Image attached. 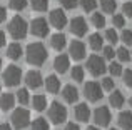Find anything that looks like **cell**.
<instances>
[{"instance_id":"6da1fadb","label":"cell","mask_w":132,"mask_h":130,"mask_svg":"<svg viewBox=\"0 0 132 130\" xmlns=\"http://www.w3.org/2000/svg\"><path fill=\"white\" fill-rule=\"evenodd\" d=\"M48 53H47V49L44 47V43L40 42H34V43H29L25 49V60L27 63L34 65V67H40V65L45 63Z\"/></svg>"},{"instance_id":"7a4b0ae2","label":"cell","mask_w":132,"mask_h":130,"mask_svg":"<svg viewBox=\"0 0 132 130\" xmlns=\"http://www.w3.org/2000/svg\"><path fill=\"white\" fill-rule=\"evenodd\" d=\"M27 32H29V25H27V22L20 15H15L12 20H10V23H9V33L15 40H23L27 37Z\"/></svg>"},{"instance_id":"3957f363","label":"cell","mask_w":132,"mask_h":130,"mask_svg":"<svg viewBox=\"0 0 132 130\" xmlns=\"http://www.w3.org/2000/svg\"><path fill=\"white\" fill-rule=\"evenodd\" d=\"M48 118L54 125H60L67 120V108L60 102H52L48 107Z\"/></svg>"},{"instance_id":"277c9868","label":"cell","mask_w":132,"mask_h":130,"mask_svg":"<svg viewBox=\"0 0 132 130\" xmlns=\"http://www.w3.org/2000/svg\"><path fill=\"white\" fill-rule=\"evenodd\" d=\"M2 78H3V83L7 87H17L20 83V80H22V70L17 65H9L3 70Z\"/></svg>"},{"instance_id":"5b68a950","label":"cell","mask_w":132,"mask_h":130,"mask_svg":"<svg viewBox=\"0 0 132 130\" xmlns=\"http://www.w3.org/2000/svg\"><path fill=\"white\" fill-rule=\"evenodd\" d=\"M30 124V112L27 108H17L12 114V125L17 130H23Z\"/></svg>"},{"instance_id":"8992f818","label":"cell","mask_w":132,"mask_h":130,"mask_svg":"<svg viewBox=\"0 0 132 130\" xmlns=\"http://www.w3.org/2000/svg\"><path fill=\"white\" fill-rule=\"evenodd\" d=\"M87 70L90 72V75H94V77H100V75H104L105 70H107L104 59L99 57V55H90L89 60H87Z\"/></svg>"},{"instance_id":"52a82bcc","label":"cell","mask_w":132,"mask_h":130,"mask_svg":"<svg viewBox=\"0 0 132 130\" xmlns=\"http://www.w3.org/2000/svg\"><path fill=\"white\" fill-rule=\"evenodd\" d=\"M48 23L47 20L42 18V17H39V18H34L32 23H30V32H32V35L35 37H40V39H44V37L48 35Z\"/></svg>"},{"instance_id":"ba28073f","label":"cell","mask_w":132,"mask_h":130,"mask_svg":"<svg viewBox=\"0 0 132 130\" xmlns=\"http://www.w3.org/2000/svg\"><path fill=\"white\" fill-rule=\"evenodd\" d=\"M84 95L89 102H99L102 98V88L97 82H87L84 85Z\"/></svg>"},{"instance_id":"9c48e42d","label":"cell","mask_w":132,"mask_h":130,"mask_svg":"<svg viewBox=\"0 0 132 130\" xmlns=\"http://www.w3.org/2000/svg\"><path fill=\"white\" fill-rule=\"evenodd\" d=\"M110 120H112V115H110L109 107H99L94 112V122L97 127H107Z\"/></svg>"},{"instance_id":"30bf717a","label":"cell","mask_w":132,"mask_h":130,"mask_svg":"<svg viewBox=\"0 0 132 130\" xmlns=\"http://www.w3.org/2000/svg\"><path fill=\"white\" fill-rule=\"evenodd\" d=\"M48 20H50V25L55 27V29L62 30L65 25H67V15L62 8H54L48 15Z\"/></svg>"},{"instance_id":"8fae6325","label":"cell","mask_w":132,"mask_h":130,"mask_svg":"<svg viewBox=\"0 0 132 130\" xmlns=\"http://www.w3.org/2000/svg\"><path fill=\"white\" fill-rule=\"evenodd\" d=\"M70 32L75 37H84L87 33V22L84 17H74L70 20Z\"/></svg>"},{"instance_id":"7c38bea8","label":"cell","mask_w":132,"mask_h":130,"mask_svg":"<svg viewBox=\"0 0 132 130\" xmlns=\"http://www.w3.org/2000/svg\"><path fill=\"white\" fill-rule=\"evenodd\" d=\"M25 83L29 88H40L44 83V77L39 70H30L25 75Z\"/></svg>"},{"instance_id":"4fadbf2b","label":"cell","mask_w":132,"mask_h":130,"mask_svg":"<svg viewBox=\"0 0 132 130\" xmlns=\"http://www.w3.org/2000/svg\"><path fill=\"white\" fill-rule=\"evenodd\" d=\"M69 53L74 60H82L85 57V45L80 42V40H74L69 47Z\"/></svg>"},{"instance_id":"5bb4252c","label":"cell","mask_w":132,"mask_h":130,"mask_svg":"<svg viewBox=\"0 0 132 130\" xmlns=\"http://www.w3.org/2000/svg\"><path fill=\"white\" fill-rule=\"evenodd\" d=\"M69 67H70V59H69L67 55H64V53H60V55L55 57L54 60V68L57 73H65V72L69 70Z\"/></svg>"},{"instance_id":"9a60e30c","label":"cell","mask_w":132,"mask_h":130,"mask_svg":"<svg viewBox=\"0 0 132 130\" xmlns=\"http://www.w3.org/2000/svg\"><path fill=\"white\" fill-rule=\"evenodd\" d=\"M62 98H64L67 104H75L79 100V90L74 85H65L62 88Z\"/></svg>"},{"instance_id":"2e32d148","label":"cell","mask_w":132,"mask_h":130,"mask_svg":"<svg viewBox=\"0 0 132 130\" xmlns=\"http://www.w3.org/2000/svg\"><path fill=\"white\" fill-rule=\"evenodd\" d=\"M65 45H67V37H65L64 33H54V35L50 37V47L54 50L62 52V50L65 49Z\"/></svg>"},{"instance_id":"e0dca14e","label":"cell","mask_w":132,"mask_h":130,"mask_svg":"<svg viewBox=\"0 0 132 130\" xmlns=\"http://www.w3.org/2000/svg\"><path fill=\"white\" fill-rule=\"evenodd\" d=\"M74 117L79 122H87L90 118V110H89L87 104H77V107L74 108Z\"/></svg>"},{"instance_id":"ac0fdd59","label":"cell","mask_w":132,"mask_h":130,"mask_svg":"<svg viewBox=\"0 0 132 130\" xmlns=\"http://www.w3.org/2000/svg\"><path fill=\"white\" fill-rule=\"evenodd\" d=\"M109 104H110V107H114V108H120L126 104V97H124V94L120 90H112V94H110V97H109Z\"/></svg>"},{"instance_id":"d6986e66","label":"cell","mask_w":132,"mask_h":130,"mask_svg":"<svg viewBox=\"0 0 132 130\" xmlns=\"http://www.w3.org/2000/svg\"><path fill=\"white\" fill-rule=\"evenodd\" d=\"M117 122L122 130H132V112H120Z\"/></svg>"},{"instance_id":"ffe728a7","label":"cell","mask_w":132,"mask_h":130,"mask_svg":"<svg viewBox=\"0 0 132 130\" xmlns=\"http://www.w3.org/2000/svg\"><path fill=\"white\" fill-rule=\"evenodd\" d=\"M45 88H47L48 94H57L60 90V80H59L55 75H48L45 78Z\"/></svg>"},{"instance_id":"44dd1931","label":"cell","mask_w":132,"mask_h":130,"mask_svg":"<svg viewBox=\"0 0 132 130\" xmlns=\"http://www.w3.org/2000/svg\"><path fill=\"white\" fill-rule=\"evenodd\" d=\"M23 50L22 47H20V43H10L9 47H7V57H9L10 60H19L20 57H22Z\"/></svg>"},{"instance_id":"7402d4cb","label":"cell","mask_w":132,"mask_h":130,"mask_svg":"<svg viewBox=\"0 0 132 130\" xmlns=\"http://www.w3.org/2000/svg\"><path fill=\"white\" fill-rule=\"evenodd\" d=\"M30 104H32L34 110L35 112H42L47 108V98H45V95L39 94V95H34V98L30 100Z\"/></svg>"},{"instance_id":"603a6c76","label":"cell","mask_w":132,"mask_h":130,"mask_svg":"<svg viewBox=\"0 0 132 130\" xmlns=\"http://www.w3.org/2000/svg\"><path fill=\"white\" fill-rule=\"evenodd\" d=\"M13 105H15V97H13L12 94H3L2 97H0V108L2 110H12Z\"/></svg>"},{"instance_id":"cb8c5ba5","label":"cell","mask_w":132,"mask_h":130,"mask_svg":"<svg viewBox=\"0 0 132 130\" xmlns=\"http://www.w3.org/2000/svg\"><path fill=\"white\" fill-rule=\"evenodd\" d=\"M89 45L92 50H100L104 47V37L100 33H92L89 37Z\"/></svg>"},{"instance_id":"d4e9b609","label":"cell","mask_w":132,"mask_h":130,"mask_svg":"<svg viewBox=\"0 0 132 130\" xmlns=\"http://www.w3.org/2000/svg\"><path fill=\"white\" fill-rule=\"evenodd\" d=\"M100 8L104 13H114L117 8V2L116 0H100Z\"/></svg>"},{"instance_id":"484cf974","label":"cell","mask_w":132,"mask_h":130,"mask_svg":"<svg viewBox=\"0 0 132 130\" xmlns=\"http://www.w3.org/2000/svg\"><path fill=\"white\" fill-rule=\"evenodd\" d=\"M90 22H92V25L95 27V29H102V27H105V17H104V13L95 12V13H92Z\"/></svg>"},{"instance_id":"4316f807","label":"cell","mask_w":132,"mask_h":130,"mask_svg":"<svg viewBox=\"0 0 132 130\" xmlns=\"http://www.w3.org/2000/svg\"><path fill=\"white\" fill-rule=\"evenodd\" d=\"M84 75H85L84 67H80V65H75V67L72 68V72H70L72 80H75V82H82L84 80Z\"/></svg>"},{"instance_id":"83f0119b","label":"cell","mask_w":132,"mask_h":130,"mask_svg":"<svg viewBox=\"0 0 132 130\" xmlns=\"http://www.w3.org/2000/svg\"><path fill=\"white\" fill-rule=\"evenodd\" d=\"M32 130H50V125H48V122L45 120V118L39 117V118H35V120H34Z\"/></svg>"},{"instance_id":"f1b7e54d","label":"cell","mask_w":132,"mask_h":130,"mask_svg":"<svg viewBox=\"0 0 132 130\" xmlns=\"http://www.w3.org/2000/svg\"><path fill=\"white\" fill-rule=\"evenodd\" d=\"M30 5L37 12H45L48 8V0H30Z\"/></svg>"},{"instance_id":"f546056e","label":"cell","mask_w":132,"mask_h":130,"mask_svg":"<svg viewBox=\"0 0 132 130\" xmlns=\"http://www.w3.org/2000/svg\"><path fill=\"white\" fill-rule=\"evenodd\" d=\"M116 55H117V59H119L120 62H129L130 60V52L127 50V47H119L117 52H116Z\"/></svg>"},{"instance_id":"4dcf8cb0","label":"cell","mask_w":132,"mask_h":130,"mask_svg":"<svg viewBox=\"0 0 132 130\" xmlns=\"http://www.w3.org/2000/svg\"><path fill=\"white\" fill-rule=\"evenodd\" d=\"M9 7L15 12H22L27 7V0H9Z\"/></svg>"},{"instance_id":"1f68e13d","label":"cell","mask_w":132,"mask_h":130,"mask_svg":"<svg viewBox=\"0 0 132 130\" xmlns=\"http://www.w3.org/2000/svg\"><path fill=\"white\" fill-rule=\"evenodd\" d=\"M17 100L20 102L22 105H27L30 102V95H29V90L27 88H20L19 92H17Z\"/></svg>"},{"instance_id":"d6a6232c","label":"cell","mask_w":132,"mask_h":130,"mask_svg":"<svg viewBox=\"0 0 132 130\" xmlns=\"http://www.w3.org/2000/svg\"><path fill=\"white\" fill-rule=\"evenodd\" d=\"M79 3L82 5V8L85 10V12H92V10H95L97 7V0H79Z\"/></svg>"},{"instance_id":"836d02e7","label":"cell","mask_w":132,"mask_h":130,"mask_svg":"<svg viewBox=\"0 0 132 130\" xmlns=\"http://www.w3.org/2000/svg\"><path fill=\"white\" fill-rule=\"evenodd\" d=\"M104 37H105V40H107L109 43H112V45H114V43H117V42H119V35H117V32H116L114 29H109V30H105V35H104Z\"/></svg>"},{"instance_id":"e575fe53","label":"cell","mask_w":132,"mask_h":130,"mask_svg":"<svg viewBox=\"0 0 132 130\" xmlns=\"http://www.w3.org/2000/svg\"><path fill=\"white\" fill-rule=\"evenodd\" d=\"M112 25L117 27V29H122V27L126 25V18H124L122 13H116V15L112 17Z\"/></svg>"},{"instance_id":"d590c367","label":"cell","mask_w":132,"mask_h":130,"mask_svg":"<svg viewBox=\"0 0 132 130\" xmlns=\"http://www.w3.org/2000/svg\"><path fill=\"white\" fill-rule=\"evenodd\" d=\"M109 72L114 75V77H119V75H122V65L117 63V62H112L109 65Z\"/></svg>"},{"instance_id":"8d00e7d4","label":"cell","mask_w":132,"mask_h":130,"mask_svg":"<svg viewBox=\"0 0 132 130\" xmlns=\"http://www.w3.org/2000/svg\"><path fill=\"white\" fill-rule=\"evenodd\" d=\"M100 88H102V90H107V92H112V90H114V80H112L110 77H104Z\"/></svg>"},{"instance_id":"74e56055","label":"cell","mask_w":132,"mask_h":130,"mask_svg":"<svg viewBox=\"0 0 132 130\" xmlns=\"http://www.w3.org/2000/svg\"><path fill=\"white\" fill-rule=\"evenodd\" d=\"M122 78H124V85L129 87V88H132V70H130V68L122 70Z\"/></svg>"},{"instance_id":"f35d334b","label":"cell","mask_w":132,"mask_h":130,"mask_svg":"<svg viewBox=\"0 0 132 130\" xmlns=\"http://www.w3.org/2000/svg\"><path fill=\"white\" fill-rule=\"evenodd\" d=\"M120 40H122L126 45H132V30H122Z\"/></svg>"},{"instance_id":"ab89813d","label":"cell","mask_w":132,"mask_h":130,"mask_svg":"<svg viewBox=\"0 0 132 130\" xmlns=\"http://www.w3.org/2000/svg\"><path fill=\"white\" fill-rule=\"evenodd\" d=\"M59 2H60V5L64 7V8L72 10V8H75V7H77L79 0H59Z\"/></svg>"},{"instance_id":"60d3db41","label":"cell","mask_w":132,"mask_h":130,"mask_svg":"<svg viewBox=\"0 0 132 130\" xmlns=\"http://www.w3.org/2000/svg\"><path fill=\"white\" fill-rule=\"evenodd\" d=\"M102 52H104V57H105L107 60H112L114 57H116V52H114V49L110 45H107V47H102Z\"/></svg>"},{"instance_id":"b9f144b4","label":"cell","mask_w":132,"mask_h":130,"mask_svg":"<svg viewBox=\"0 0 132 130\" xmlns=\"http://www.w3.org/2000/svg\"><path fill=\"white\" fill-rule=\"evenodd\" d=\"M122 15H124V18H126V17L130 18V17H132V3L130 2H126L122 5Z\"/></svg>"},{"instance_id":"7bdbcfd3","label":"cell","mask_w":132,"mask_h":130,"mask_svg":"<svg viewBox=\"0 0 132 130\" xmlns=\"http://www.w3.org/2000/svg\"><path fill=\"white\" fill-rule=\"evenodd\" d=\"M5 18H7V10L3 8L2 5H0V23H2V22H5Z\"/></svg>"},{"instance_id":"ee69618b","label":"cell","mask_w":132,"mask_h":130,"mask_svg":"<svg viewBox=\"0 0 132 130\" xmlns=\"http://www.w3.org/2000/svg\"><path fill=\"white\" fill-rule=\"evenodd\" d=\"M65 130H80V127L77 124H74V122H70V124L65 125Z\"/></svg>"},{"instance_id":"f6af8a7d","label":"cell","mask_w":132,"mask_h":130,"mask_svg":"<svg viewBox=\"0 0 132 130\" xmlns=\"http://www.w3.org/2000/svg\"><path fill=\"white\" fill-rule=\"evenodd\" d=\"M3 45H5V33L0 30V49H2Z\"/></svg>"},{"instance_id":"bcb514c9","label":"cell","mask_w":132,"mask_h":130,"mask_svg":"<svg viewBox=\"0 0 132 130\" xmlns=\"http://www.w3.org/2000/svg\"><path fill=\"white\" fill-rule=\"evenodd\" d=\"M0 130H12V127L9 124H0Z\"/></svg>"},{"instance_id":"7dc6e473","label":"cell","mask_w":132,"mask_h":130,"mask_svg":"<svg viewBox=\"0 0 132 130\" xmlns=\"http://www.w3.org/2000/svg\"><path fill=\"white\" fill-rule=\"evenodd\" d=\"M87 130H99L97 127H87Z\"/></svg>"},{"instance_id":"c3c4849f","label":"cell","mask_w":132,"mask_h":130,"mask_svg":"<svg viewBox=\"0 0 132 130\" xmlns=\"http://www.w3.org/2000/svg\"><path fill=\"white\" fill-rule=\"evenodd\" d=\"M129 104H130V107H132V97H130V100H129Z\"/></svg>"},{"instance_id":"681fc988","label":"cell","mask_w":132,"mask_h":130,"mask_svg":"<svg viewBox=\"0 0 132 130\" xmlns=\"http://www.w3.org/2000/svg\"><path fill=\"white\" fill-rule=\"evenodd\" d=\"M0 68H2V59H0Z\"/></svg>"},{"instance_id":"f907efd6","label":"cell","mask_w":132,"mask_h":130,"mask_svg":"<svg viewBox=\"0 0 132 130\" xmlns=\"http://www.w3.org/2000/svg\"><path fill=\"white\" fill-rule=\"evenodd\" d=\"M110 130H119V128H110Z\"/></svg>"},{"instance_id":"816d5d0a","label":"cell","mask_w":132,"mask_h":130,"mask_svg":"<svg viewBox=\"0 0 132 130\" xmlns=\"http://www.w3.org/2000/svg\"><path fill=\"white\" fill-rule=\"evenodd\" d=\"M0 92H2V85H0Z\"/></svg>"},{"instance_id":"f5cc1de1","label":"cell","mask_w":132,"mask_h":130,"mask_svg":"<svg viewBox=\"0 0 132 130\" xmlns=\"http://www.w3.org/2000/svg\"><path fill=\"white\" fill-rule=\"evenodd\" d=\"M130 59H132V52H130Z\"/></svg>"}]
</instances>
